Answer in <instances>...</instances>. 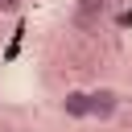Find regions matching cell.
<instances>
[{
	"instance_id": "obj_1",
	"label": "cell",
	"mask_w": 132,
	"mask_h": 132,
	"mask_svg": "<svg viewBox=\"0 0 132 132\" xmlns=\"http://www.w3.org/2000/svg\"><path fill=\"white\" fill-rule=\"evenodd\" d=\"M120 91L116 87H95L91 91V120H99V124H107V120H116V111H120Z\"/></svg>"
},
{
	"instance_id": "obj_4",
	"label": "cell",
	"mask_w": 132,
	"mask_h": 132,
	"mask_svg": "<svg viewBox=\"0 0 132 132\" xmlns=\"http://www.w3.org/2000/svg\"><path fill=\"white\" fill-rule=\"evenodd\" d=\"M0 12H4V16H12V12H21V0H0Z\"/></svg>"
},
{
	"instance_id": "obj_2",
	"label": "cell",
	"mask_w": 132,
	"mask_h": 132,
	"mask_svg": "<svg viewBox=\"0 0 132 132\" xmlns=\"http://www.w3.org/2000/svg\"><path fill=\"white\" fill-rule=\"evenodd\" d=\"M111 0H74V29H99Z\"/></svg>"
},
{
	"instance_id": "obj_3",
	"label": "cell",
	"mask_w": 132,
	"mask_h": 132,
	"mask_svg": "<svg viewBox=\"0 0 132 132\" xmlns=\"http://www.w3.org/2000/svg\"><path fill=\"white\" fill-rule=\"evenodd\" d=\"M62 116H70V120H91V91H66V95H62Z\"/></svg>"
}]
</instances>
